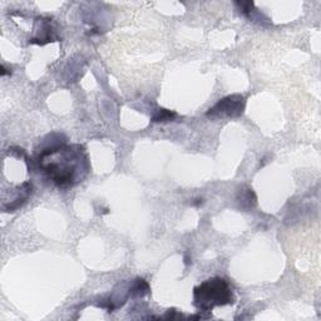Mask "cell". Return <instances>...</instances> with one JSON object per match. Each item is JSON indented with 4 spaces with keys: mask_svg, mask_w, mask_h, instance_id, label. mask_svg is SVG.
<instances>
[{
    "mask_svg": "<svg viewBox=\"0 0 321 321\" xmlns=\"http://www.w3.org/2000/svg\"><path fill=\"white\" fill-rule=\"evenodd\" d=\"M39 168L61 188H69L82 182L89 171L88 158L82 145L63 143L47 147L38 157Z\"/></svg>",
    "mask_w": 321,
    "mask_h": 321,
    "instance_id": "obj_1",
    "label": "cell"
},
{
    "mask_svg": "<svg viewBox=\"0 0 321 321\" xmlns=\"http://www.w3.org/2000/svg\"><path fill=\"white\" fill-rule=\"evenodd\" d=\"M235 303L228 282L222 277H211L193 289V305L201 312H209L216 306Z\"/></svg>",
    "mask_w": 321,
    "mask_h": 321,
    "instance_id": "obj_2",
    "label": "cell"
},
{
    "mask_svg": "<svg viewBox=\"0 0 321 321\" xmlns=\"http://www.w3.org/2000/svg\"><path fill=\"white\" fill-rule=\"evenodd\" d=\"M245 111V98L241 94H232L222 98L206 112V117L212 119L239 118Z\"/></svg>",
    "mask_w": 321,
    "mask_h": 321,
    "instance_id": "obj_3",
    "label": "cell"
},
{
    "mask_svg": "<svg viewBox=\"0 0 321 321\" xmlns=\"http://www.w3.org/2000/svg\"><path fill=\"white\" fill-rule=\"evenodd\" d=\"M128 291L130 297H143L149 292V286L143 279H136L133 282H130Z\"/></svg>",
    "mask_w": 321,
    "mask_h": 321,
    "instance_id": "obj_4",
    "label": "cell"
},
{
    "mask_svg": "<svg viewBox=\"0 0 321 321\" xmlns=\"http://www.w3.org/2000/svg\"><path fill=\"white\" fill-rule=\"evenodd\" d=\"M177 114L175 112H171L166 108H160L157 109V112L152 117V122L153 123H167V122L175 121Z\"/></svg>",
    "mask_w": 321,
    "mask_h": 321,
    "instance_id": "obj_5",
    "label": "cell"
},
{
    "mask_svg": "<svg viewBox=\"0 0 321 321\" xmlns=\"http://www.w3.org/2000/svg\"><path fill=\"white\" fill-rule=\"evenodd\" d=\"M237 6H239V10L241 14H243L245 16H250L251 13L254 12V6L255 4L252 1H236Z\"/></svg>",
    "mask_w": 321,
    "mask_h": 321,
    "instance_id": "obj_6",
    "label": "cell"
},
{
    "mask_svg": "<svg viewBox=\"0 0 321 321\" xmlns=\"http://www.w3.org/2000/svg\"><path fill=\"white\" fill-rule=\"evenodd\" d=\"M246 203H247V207H252L256 205V196H255V193L250 188H247L246 193L241 197V205L245 206Z\"/></svg>",
    "mask_w": 321,
    "mask_h": 321,
    "instance_id": "obj_7",
    "label": "cell"
},
{
    "mask_svg": "<svg viewBox=\"0 0 321 321\" xmlns=\"http://www.w3.org/2000/svg\"><path fill=\"white\" fill-rule=\"evenodd\" d=\"M191 262H192L191 258L188 257V256H186V257H185V265H190V264H191Z\"/></svg>",
    "mask_w": 321,
    "mask_h": 321,
    "instance_id": "obj_8",
    "label": "cell"
}]
</instances>
